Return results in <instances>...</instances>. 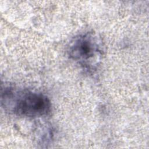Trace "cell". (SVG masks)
Returning a JSON list of instances; mask_svg holds the SVG:
<instances>
[{
	"label": "cell",
	"mask_w": 149,
	"mask_h": 149,
	"mask_svg": "<svg viewBox=\"0 0 149 149\" xmlns=\"http://www.w3.org/2000/svg\"><path fill=\"white\" fill-rule=\"evenodd\" d=\"M102 46L98 37L93 33H86L74 38L68 47L70 58L85 67L90 68L94 61L102 54Z\"/></svg>",
	"instance_id": "2"
},
{
	"label": "cell",
	"mask_w": 149,
	"mask_h": 149,
	"mask_svg": "<svg viewBox=\"0 0 149 149\" xmlns=\"http://www.w3.org/2000/svg\"><path fill=\"white\" fill-rule=\"evenodd\" d=\"M2 103L5 109L20 116H43L48 114L51 109L50 100L45 95L12 87L5 88Z\"/></svg>",
	"instance_id": "1"
}]
</instances>
